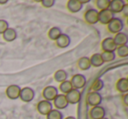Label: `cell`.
<instances>
[{"label":"cell","instance_id":"26","mask_svg":"<svg viewBox=\"0 0 128 119\" xmlns=\"http://www.w3.org/2000/svg\"><path fill=\"white\" fill-rule=\"evenodd\" d=\"M46 119H63V115L58 110H52L46 115Z\"/></svg>","mask_w":128,"mask_h":119},{"label":"cell","instance_id":"31","mask_svg":"<svg viewBox=\"0 0 128 119\" xmlns=\"http://www.w3.org/2000/svg\"><path fill=\"white\" fill-rule=\"evenodd\" d=\"M54 3H55L54 0H43V1H41L42 5L46 8H50L52 6H54Z\"/></svg>","mask_w":128,"mask_h":119},{"label":"cell","instance_id":"12","mask_svg":"<svg viewBox=\"0 0 128 119\" xmlns=\"http://www.w3.org/2000/svg\"><path fill=\"white\" fill-rule=\"evenodd\" d=\"M102 49L104 52H115L117 49V46L115 45L113 40V38L108 37L105 38L103 41H102Z\"/></svg>","mask_w":128,"mask_h":119},{"label":"cell","instance_id":"33","mask_svg":"<svg viewBox=\"0 0 128 119\" xmlns=\"http://www.w3.org/2000/svg\"><path fill=\"white\" fill-rule=\"evenodd\" d=\"M128 95L127 94H124V98H123V100H124V105H126L127 106L128 105Z\"/></svg>","mask_w":128,"mask_h":119},{"label":"cell","instance_id":"10","mask_svg":"<svg viewBox=\"0 0 128 119\" xmlns=\"http://www.w3.org/2000/svg\"><path fill=\"white\" fill-rule=\"evenodd\" d=\"M54 105L56 108V110H58L66 109L68 106V103L66 98V96L63 94H58V96L54 100Z\"/></svg>","mask_w":128,"mask_h":119},{"label":"cell","instance_id":"13","mask_svg":"<svg viewBox=\"0 0 128 119\" xmlns=\"http://www.w3.org/2000/svg\"><path fill=\"white\" fill-rule=\"evenodd\" d=\"M90 116L91 119H102L105 117V110L101 106L92 107L90 111Z\"/></svg>","mask_w":128,"mask_h":119},{"label":"cell","instance_id":"19","mask_svg":"<svg viewBox=\"0 0 128 119\" xmlns=\"http://www.w3.org/2000/svg\"><path fill=\"white\" fill-rule=\"evenodd\" d=\"M17 32L15 29L13 28H8L6 32L3 33V39L6 41V42H12V41L15 40L17 39Z\"/></svg>","mask_w":128,"mask_h":119},{"label":"cell","instance_id":"30","mask_svg":"<svg viewBox=\"0 0 128 119\" xmlns=\"http://www.w3.org/2000/svg\"><path fill=\"white\" fill-rule=\"evenodd\" d=\"M9 28V23L4 19H0V34H3Z\"/></svg>","mask_w":128,"mask_h":119},{"label":"cell","instance_id":"16","mask_svg":"<svg viewBox=\"0 0 128 119\" xmlns=\"http://www.w3.org/2000/svg\"><path fill=\"white\" fill-rule=\"evenodd\" d=\"M70 38L68 34L65 33H62L60 36H59L58 39L55 40V43H56V46L60 48H66L68 47L70 45Z\"/></svg>","mask_w":128,"mask_h":119},{"label":"cell","instance_id":"1","mask_svg":"<svg viewBox=\"0 0 128 119\" xmlns=\"http://www.w3.org/2000/svg\"><path fill=\"white\" fill-rule=\"evenodd\" d=\"M108 30L112 33H118L124 28V23H123L122 19L118 18H114L112 19V21L107 25Z\"/></svg>","mask_w":128,"mask_h":119},{"label":"cell","instance_id":"3","mask_svg":"<svg viewBox=\"0 0 128 119\" xmlns=\"http://www.w3.org/2000/svg\"><path fill=\"white\" fill-rule=\"evenodd\" d=\"M42 96L45 100L48 102L54 101V98L58 96V89L54 86H46L43 89Z\"/></svg>","mask_w":128,"mask_h":119},{"label":"cell","instance_id":"21","mask_svg":"<svg viewBox=\"0 0 128 119\" xmlns=\"http://www.w3.org/2000/svg\"><path fill=\"white\" fill-rule=\"evenodd\" d=\"M77 66L80 68L81 70H89L90 68V58L88 57H82V58L79 59V61H77Z\"/></svg>","mask_w":128,"mask_h":119},{"label":"cell","instance_id":"36","mask_svg":"<svg viewBox=\"0 0 128 119\" xmlns=\"http://www.w3.org/2000/svg\"><path fill=\"white\" fill-rule=\"evenodd\" d=\"M102 119H108V118H106V117H104V118H102Z\"/></svg>","mask_w":128,"mask_h":119},{"label":"cell","instance_id":"7","mask_svg":"<svg viewBox=\"0 0 128 119\" xmlns=\"http://www.w3.org/2000/svg\"><path fill=\"white\" fill-rule=\"evenodd\" d=\"M52 110H53V104L51 102H48L46 100L40 101L37 105V110L40 115L46 116Z\"/></svg>","mask_w":128,"mask_h":119},{"label":"cell","instance_id":"25","mask_svg":"<svg viewBox=\"0 0 128 119\" xmlns=\"http://www.w3.org/2000/svg\"><path fill=\"white\" fill-rule=\"evenodd\" d=\"M101 56L104 62H110L114 61L116 58L115 52H103L101 53Z\"/></svg>","mask_w":128,"mask_h":119},{"label":"cell","instance_id":"9","mask_svg":"<svg viewBox=\"0 0 128 119\" xmlns=\"http://www.w3.org/2000/svg\"><path fill=\"white\" fill-rule=\"evenodd\" d=\"M66 96V98L68 100V104H76L79 102L81 101V98H82V94L79 90L77 89H73L71 91L68 93V94L65 95Z\"/></svg>","mask_w":128,"mask_h":119},{"label":"cell","instance_id":"32","mask_svg":"<svg viewBox=\"0 0 128 119\" xmlns=\"http://www.w3.org/2000/svg\"><path fill=\"white\" fill-rule=\"evenodd\" d=\"M122 12L124 13V17H127L128 16V5L126 4V5H124V7L123 8Z\"/></svg>","mask_w":128,"mask_h":119},{"label":"cell","instance_id":"35","mask_svg":"<svg viewBox=\"0 0 128 119\" xmlns=\"http://www.w3.org/2000/svg\"><path fill=\"white\" fill-rule=\"evenodd\" d=\"M8 1L6 0V1H0V4H7Z\"/></svg>","mask_w":128,"mask_h":119},{"label":"cell","instance_id":"6","mask_svg":"<svg viewBox=\"0 0 128 119\" xmlns=\"http://www.w3.org/2000/svg\"><path fill=\"white\" fill-rule=\"evenodd\" d=\"M102 96L100 93H98V92H90L88 94V96H87V103L89 105L92 107H96V106H100L102 103Z\"/></svg>","mask_w":128,"mask_h":119},{"label":"cell","instance_id":"14","mask_svg":"<svg viewBox=\"0 0 128 119\" xmlns=\"http://www.w3.org/2000/svg\"><path fill=\"white\" fill-rule=\"evenodd\" d=\"M124 5H126V3L123 0H113V1H110L109 10L113 13H119L122 12Z\"/></svg>","mask_w":128,"mask_h":119},{"label":"cell","instance_id":"27","mask_svg":"<svg viewBox=\"0 0 128 119\" xmlns=\"http://www.w3.org/2000/svg\"><path fill=\"white\" fill-rule=\"evenodd\" d=\"M110 0H98L96 2V5L100 11H104V10H107L110 7Z\"/></svg>","mask_w":128,"mask_h":119},{"label":"cell","instance_id":"5","mask_svg":"<svg viewBox=\"0 0 128 119\" xmlns=\"http://www.w3.org/2000/svg\"><path fill=\"white\" fill-rule=\"evenodd\" d=\"M114 13L109 9L98 11V22L103 25H108L112 18H114Z\"/></svg>","mask_w":128,"mask_h":119},{"label":"cell","instance_id":"18","mask_svg":"<svg viewBox=\"0 0 128 119\" xmlns=\"http://www.w3.org/2000/svg\"><path fill=\"white\" fill-rule=\"evenodd\" d=\"M116 89L121 94H126L128 92V80L127 78H121L117 82Z\"/></svg>","mask_w":128,"mask_h":119},{"label":"cell","instance_id":"29","mask_svg":"<svg viewBox=\"0 0 128 119\" xmlns=\"http://www.w3.org/2000/svg\"><path fill=\"white\" fill-rule=\"evenodd\" d=\"M117 53L119 57L121 58H126L128 56V46L127 45H124V46H118L117 47Z\"/></svg>","mask_w":128,"mask_h":119},{"label":"cell","instance_id":"11","mask_svg":"<svg viewBox=\"0 0 128 119\" xmlns=\"http://www.w3.org/2000/svg\"><path fill=\"white\" fill-rule=\"evenodd\" d=\"M20 90H21V88L18 85H10L9 87L6 89V96L8 98L12 100H16L18 98H20Z\"/></svg>","mask_w":128,"mask_h":119},{"label":"cell","instance_id":"28","mask_svg":"<svg viewBox=\"0 0 128 119\" xmlns=\"http://www.w3.org/2000/svg\"><path fill=\"white\" fill-rule=\"evenodd\" d=\"M103 88H104V82L102 79H96L94 83H93V85L91 86L92 92L99 93V91H101L103 89Z\"/></svg>","mask_w":128,"mask_h":119},{"label":"cell","instance_id":"2","mask_svg":"<svg viewBox=\"0 0 128 119\" xmlns=\"http://www.w3.org/2000/svg\"><path fill=\"white\" fill-rule=\"evenodd\" d=\"M35 96V92L34 90L30 87H26L21 89L20 94V98L24 103H30L34 99Z\"/></svg>","mask_w":128,"mask_h":119},{"label":"cell","instance_id":"22","mask_svg":"<svg viewBox=\"0 0 128 119\" xmlns=\"http://www.w3.org/2000/svg\"><path fill=\"white\" fill-rule=\"evenodd\" d=\"M54 77V80L56 81L57 82H60V83H62V82L67 81V79H68V73H67L65 70L60 69L55 72Z\"/></svg>","mask_w":128,"mask_h":119},{"label":"cell","instance_id":"4","mask_svg":"<svg viewBox=\"0 0 128 119\" xmlns=\"http://www.w3.org/2000/svg\"><path fill=\"white\" fill-rule=\"evenodd\" d=\"M71 85L73 87V89H82L86 84V77L84 75H80V74H76L74 76H72V79L70 81Z\"/></svg>","mask_w":128,"mask_h":119},{"label":"cell","instance_id":"15","mask_svg":"<svg viewBox=\"0 0 128 119\" xmlns=\"http://www.w3.org/2000/svg\"><path fill=\"white\" fill-rule=\"evenodd\" d=\"M84 4L81 3L80 0H70L67 3V8L70 12L76 13L82 10Z\"/></svg>","mask_w":128,"mask_h":119},{"label":"cell","instance_id":"17","mask_svg":"<svg viewBox=\"0 0 128 119\" xmlns=\"http://www.w3.org/2000/svg\"><path fill=\"white\" fill-rule=\"evenodd\" d=\"M113 40L115 45L118 46H124V45H127L128 42V36L126 33L124 32H118L115 35V37L113 38Z\"/></svg>","mask_w":128,"mask_h":119},{"label":"cell","instance_id":"20","mask_svg":"<svg viewBox=\"0 0 128 119\" xmlns=\"http://www.w3.org/2000/svg\"><path fill=\"white\" fill-rule=\"evenodd\" d=\"M90 65L95 68H98L104 65V61L102 59L101 53H94L92 56L90 58Z\"/></svg>","mask_w":128,"mask_h":119},{"label":"cell","instance_id":"34","mask_svg":"<svg viewBox=\"0 0 128 119\" xmlns=\"http://www.w3.org/2000/svg\"><path fill=\"white\" fill-rule=\"evenodd\" d=\"M65 119H76L75 117H72V116H70V117H67Z\"/></svg>","mask_w":128,"mask_h":119},{"label":"cell","instance_id":"23","mask_svg":"<svg viewBox=\"0 0 128 119\" xmlns=\"http://www.w3.org/2000/svg\"><path fill=\"white\" fill-rule=\"evenodd\" d=\"M62 30L59 27H52L49 31H48V38L51 40H56L59 38V36L62 34Z\"/></svg>","mask_w":128,"mask_h":119},{"label":"cell","instance_id":"8","mask_svg":"<svg viewBox=\"0 0 128 119\" xmlns=\"http://www.w3.org/2000/svg\"><path fill=\"white\" fill-rule=\"evenodd\" d=\"M84 19L88 24L95 25L98 22V11L96 9H90L84 13Z\"/></svg>","mask_w":128,"mask_h":119},{"label":"cell","instance_id":"24","mask_svg":"<svg viewBox=\"0 0 128 119\" xmlns=\"http://www.w3.org/2000/svg\"><path fill=\"white\" fill-rule=\"evenodd\" d=\"M59 89H60V92H62V94L66 95V94H68L70 91H71L72 89H73V87H72L70 81H65V82H62V83L60 84Z\"/></svg>","mask_w":128,"mask_h":119}]
</instances>
